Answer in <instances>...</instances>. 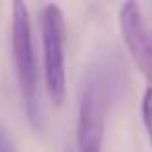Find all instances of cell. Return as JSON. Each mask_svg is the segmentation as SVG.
Listing matches in <instances>:
<instances>
[{
	"label": "cell",
	"instance_id": "6da1fadb",
	"mask_svg": "<svg viewBox=\"0 0 152 152\" xmlns=\"http://www.w3.org/2000/svg\"><path fill=\"white\" fill-rule=\"evenodd\" d=\"M11 50L15 63V75L19 79L21 100L27 115V121L34 129L40 127V100H38V83H40V67L36 58V46L31 36L29 11L21 0L11 4Z\"/></svg>",
	"mask_w": 152,
	"mask_h": 152
},
{
	"label": "cell",
	"instance_id": "7a4b0ae2",
	"mask_svg": "<svg viewBox=\"0 0 152 152\" xmlns=\"http://www.w3.org/2000/svg\"><path fill=\"white\" fill-rule=\"evenodd\" d=\"M110 104V75L104 67H96L81 83L77 113V150L102 152L104 123Z\"/></svg>",
	"mask_w": 152,
	"mask_h": 152
},
{
	"label": "cell",
	"instance_id": "3957f363",
	"mask_svg": "<svg viewBox=\"0 0 152 152\" xmlns=\"http://www.w3.org/2000/svg\"><path fill=\"white\" fill-rule=\"evenodd\" d=\"M42 38V71L46 94L54 106H63L67 90L65 71V17L58 4H42L38 13Z\"/></svg>",
	"mask_w": 152,
	"mask_h": 152
},
{
	"label": "cell",
	"instance_id": "277c9868",
	"mask_svg": "<svg viewBox=\"0 0 152 152\" xmlns=\"http://www.w3.org/2000/svg\"><path fill=\"white\" fill-rule=\"evenodd\" d=\"M119 27L123 42L140 69L152 86V29L148 27L137 2H123L119 9Z\"/></svg>",
	"mask_w": 152,
	"mask_h": 152
},
{
	"label": "cell",
	"instance_id": "5b68a950",
	"mask_svg": "<svg viewBox=\"0 0 152 152\" xmlns=\"http://www.w3.org/2000/svg\"><path fill=\"white\" fill-rule=\"evenodd\" d=\"M142 123H144V129H146V135L152 148V86H148L142 96Z\"/></svg>",
	"mask_w": 152,
	"mask_h": 152
},
{
	"label": "cell",
	"instance_id": "8992f818",
	"mask_svg": "<svg viewBox=\"0 0 152 152\" xmlns=\"http://www.w3.org/2000/svg\"><path fill=\"white\" fill-rule=\"evenodd\" d=\"M0 152H11V146H9V137L7 135H2V150Z\"/></svg>",
	"mask_w": 152,
	"mask_h": 152
}]
</instances>
